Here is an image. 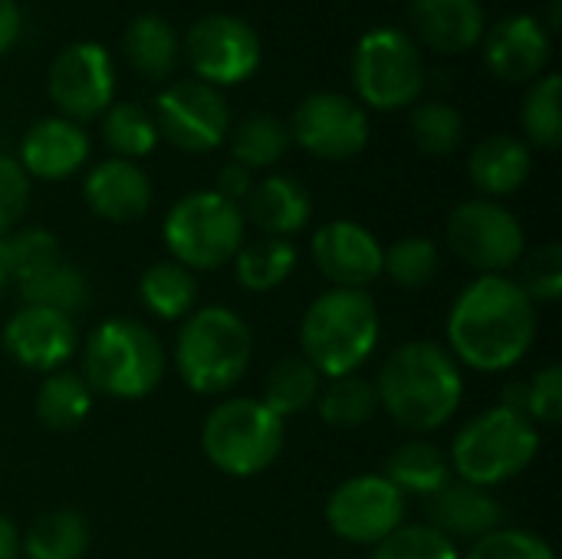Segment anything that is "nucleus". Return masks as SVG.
I'll use <instances>...</instances> for the list:
<instances>
[{"label": "nucleus", "instance_id": "7c9ffc66", "mask_svg": "<svg viewBox=\"0 0 562 559\" xmlns=\"http://www.w3.org/2000/svg\"><path fill=\"white\" fill-rule=\"evenodd\" d=\"M323 389V376L303 359V356H286L273 362L263 376L260 402L277 415V418H293L303 415L316 405Z\"/></svg>", "mask_w": 562, "mask_h": 559}, {"label": "nucleus", "instance_id": "ddd939ff", "mask_svg": "<svg viewBox=\"0 0 562 559\" xmlns=\"http://www.w3.org/2000/svg\"><path fill=\"white\" fill-rule=\"evenodd\" d=\"M155 125L178 152L207 155L231 135V105L214 86L201 79H178L158 92Z\"/></svg>", "mask_w": 562, "mask_h": 559}, {"label": "nucleus", "instance_id": "ea45409f", "mask_svg": "<svg viewBox=\"0 0 562 559\" xmlns=\"http://www.w3.org/2000/svg\"><path fill=\"white\" fill-rule=\"evenodd\" d=\"M520 290L540 306V303H557L562 297V244L547 241L537 250L520 257Z\"/></svg>", "mask_w": 562, "mask_h": 559}, {"label": "nucleus", "instance_id": "6e6552de", "mask_svg": "<svg viewBox=\"0 0 562 559\" xmlns=\"http://www.w3.org/2000/svg\"><path fill=\"white\" fill-rule=\"evenodd\" d=\"M247 221L240 204L211 191H191L178 198L161 224V241L168 260L188 267L191 273H211L237 257L244 247Z\"/></svg>", "mask_w": 562, "mask_h": 559}, {"label": "nucleus", "instance_id": "f3484780", "mask_svg": "<svg viewBox=\"0 0 562 559\" xmlns=\"http://www.w3.org/2000/svg\"><path fill=\"white\" fill-rule=\"evenodd\" d=\"M0 343L7 349V356L30 369V372H59L79 349V333L72 316L46 310V306H20L3 333Z\"/></svg>", "mask_w": 562, "mask_h": 559}, {"label": "nucleus", "instance_id": "9b49d317", "mask_svg": "<svg viewBox=\"0 0 562 559\" xmlns=\"http://www.w3.org/2000/svg\"><path fill=\"white\" fill-rule=\"evenodd\" d=\"M408 497L385 474H356L333 488L326 501L329 530L356 547H375L405 524Z\"/></svg>", "mask_w": 562, "mask_h": 559}, {"label": "nucleus", "instance_id": "6ab92c4d", "mask_svg": "<svg viewBox=\"0 0 562 559\" xmlns=\"http://www.w3.org/2000/svg\"><path fill=\"white\" fill-rule=\"evenodd\" d=\"M89 132L63 115H46L33 122L20 142V168L40 181H63L89 161Z\"/></svg>", "mask_w": 562, "mask_h": 559}, {"label": "nucleus", "instance_id": "a211bd4d", "mask_svg": "<svg viewBox=\"0 0 562 559\" xmlns=\"http://www.w3.org/2000/svg\"><path fill=\"white\" fill-rule=\"evenodd\" d=\"M82 198L95 217L109 224H135L148 214L155 201V188L138 161H125L112 155L89 168L82 181Z\"/></svg>", "mask_w": 562, "mask_h": 559}, {"label": "nucleus", "instance_id": "0eeeda50", "mask_svg": "<svg viewBox=\"0 0 562 559\" xmlns=\"http://www.w3.org/2000/svg\"><path fill=\"white\" fill-rule=\"evenodd\" d=\"M286 425L260 399L234 395L217 402L201 425L204 458L227 478H257L277 465Z\"/></svg>", "mask_w": 562, "mask_h": 559}, {"label": "nucleus", "instance_id": "b1692460", "mask_svg": "<svg viewBox=\"0 0 562 559\" xmlns=\"http://www.w3.org/2000/svg\"><path fill=\"white\" fill-rule=\"evenodd\" d=\"M530 171H533L530 145L507 132L487 135L484 142L474 145V152L468 158V175L487 201L517 194L527 185Z\"/></svg>", "mask_w": 562, "mask_h": 559}, {"label": "nucleus", "instance_id": "c9c22d12", "mask_svg": "<svg viewBox=\"0 0 562 559\" xmlns=\"http://www.w3.org/2000/svg\"><path fill=\"white\" fill-rule=\"evenodd\" d=\"M441 270V250L435 241L412 234L398 237L392 247H385L382 257V277H389L402 290H425L438 280Z\"/></svg>", "mask_w": 562, "mask_h": 559}, {"label": "nucleus", "instance_id": "1a4fd4ad", "mask_svg": "<svg viewBox=\"0 0 562 559\" xmlns=\"http://www.w3.org/2000/svg\"><path fill=\"white\" fill-rule=\"evenodd\" d=\"M352 86L356 96L379 112L418 102L425 89V59L418 43L398 26L369 30L352 53Z\"/></svg>", "mask_w": 562, "mask_h": 559}, {"label": "nucleus", "instance_id": "aec40b11", "mask_svg": "<svg viewBox=\"0 0 562 559\" xmlns=\"http://www.w3.org/2000/svg\"><path fill=\"white\" fill-rule=\"evenodd\" d=\"M487 66L504 82H530L550 63V33L533 13L504 16L484 40Z\"/></svg>", "mask_w": 562, "mask_h": 559}, {"label": "nucleus", "instance_id": "cd10ccee", "mask_svg": "<svg viewBox=\"0 0 562 559\" xmlns=\"http://www.w3.org/2000/svg\"><path fill=\"white\" fill-rule=\"evenodd\" d=\"M92 402H95V395L86 385V379L79 372L59 369V372L43 376V382L36 389L33 412L46 432L69 435L86 425V418L92 415Z\"/></svg>", "mask_w": 562, "mask_h": 559}, {"label": "nucleus", "instance_id": "20e7f679", "mask_svg": "<svg viewBox=\"0 0 562 559\" xmlns=\"http://www.w3.org/2000/svg\"><path fill=\"white\" fill-rule=\"evenodd\" d=\"M254 329L231 306H201L181 320L171 362L178 379L204 399L227 395L250 369Z\"/></svg>", "mask_w": 562, "mask_h": 559}, {"label": "nucleus", "instance_id": "e433bc0d", "mask_svg": "<svg viewBox=\"0 0 562 559\" xmlns=\"http://www.w3.org/2000/svg\"><path fill=\"white\" fill-rule=\"evenodd\" d=\"M408 135L418 145V152L445 158L461 145L464 119L448 102H422V105H415V112L408 119Z\"/></svg>", "mask_w": 562, "mask_h": 559}, {"label": "nucleus", "instance_id": "37998d69", "mask_svg": "<svg viewBox=\"0 0 562 559\" xmlns=\"http://www.w3.org/2000/svg\"><path fill=\"white\" fill-rule=\"evenodd\" d=\"M30 208V175L13 155L0 152V237H10Z\"/></svg>", "mask_w": 562, "mask_h": 559}, {"label": "nucleus", "instance_id": "72a5a7b5", "mask_svg": "<svg viewBox=\"0 0 562 559\" xmlns=\"http://www.w3.org/2000/svg\"><path fill=\"white\" fill-rule=\"evenodd\" d=\"M293 138L283 119L270 115V112H257L247 115L234 132H231V161L260 171V168H273L286 152H290Z\"/></svg>", "mask_w": 562, "mask_h": 559}, {"label": "nucleus", "instance_id": "2f4dec72", "mask_svg": "<svg viewBox=\"0 0 562 559\" xmlns=\"http://www.w3.org/2000/svg\"><path fill=\"white\" fill-rule=\"evenodd\" d=\"M296 247L293 241L283 237H260V241H244V247L237 250L234 264V277L247 293H270L277 287H283L290 280V273L296 270Z\"/></svg>", "mask_w": 562, "mask_h": 559}, {"label": "nucleus", "instance_id": "f8f14e48", "mask_svg": "<svg viewBox=\"0 0 562 559\" xmlns=\"http://www.w3.org/2000/svg\"><path fill=\"white\" fill-rule=\"evenodd\" d=\"M181 49L194 69V79L214 89L250 79L263 56L257 30L234 13L201 16L181 40Z\"/></svg>", "mask_w": 562, "mask_h": 559}, {"label": "nucleus", "instance_id": "423d86ee", "mask_svg": "<svg viewBox=\"0 0 562 559\" xmlns=\"http://www.w3.org/2000/svg\"><path fill=\"white\" fill-rule=\"evenodd\" d=\"M540 455V428L517 409L494 405L474 415L451 441V471L474 488H501L520 478Z\"/></svg>", "mask_w": 562, "mask_h": 559}, {"label": "nucleus", "instance_id": "f03ea898", "mask_svg": "<svg viewBox=\"0 0 562 559\" xmlns=\"http://www.w3.org/2000/svg\"><path fill=\"white\" fill-rule=\"evenodd\" d=\"M372 385L379 409L412 435L441 432L464 399V372L448 346L435 339L395 346Z\"/></svg>", "mask_w": 562, "mask_h": 559}, {"label": "nucleus", "instance_id": "bb28decb", "mask_svg": "<svg viewBox=\"0 0 562 559\" xmlns=\"http://www.w3.org/2000/svg\"><path fill=\"white\" fill-rule=\"evenodd\" d=\"M405 497H435L441 488H448L454 481V471H451V461L448 455L431 445V441H405L398 445L389 461H385V471H382Z\"/></svg>", "mask_w": 562, "mask_h": 559}, {"label": "nucleus", "instance_id": "4be33fe9", "mask_svg": "<svg viewBox=\"0 0 562 559\" xmlns=\"http://www.w3.org/2000/svg\"><path fill=\"white\" fill-rule=\"evenodd\" d=\"M240 211H244V221H250L263 237L290 241L310 224L313 194L293 175H267L263 181H254Z\"/></svg>", "mask_w": 562, "mask_h": 559}, {"label": "nucleus", "instance_id": "79ce46f5", "mask_svg": "<svg viewBox=\"0 0 562 559\" xmlns=\"http://www.w3.org/2000/svg\"><path fill=\"white\" fill-rule=\"evenodd\" d=\"M524 415L533 425L557 428L562 418V366L550 362L524 382Z\"/></svg>", "mask_w": 562, "mask_h": 559}, {"label": "nucleus", "instance_id": "393cba45", "mask_svg": "<svg viewBox=\"0 0 562 559\" xmlns=\"http://www.w3.org/2000/svg\"><path fill=\"white\" fill-rule=\"evenodd\" d=\"M13 283L20 290L23 306H46V310L76 316L89 303V280H86V273L72 260H66L63 254L53 257L49 264L30 270L26 277H16Z\"/></svg>", "mask_w": 562, "mask_h": 559}, {"label": "nucleus", "instance_id": "dca6fc26", "mask_svg": "<svg viewBox=\"0 0 562 559\" xmlns=\"http://www.w3.org/2000/svg\"><path fill=\"white\" fill-rule=\"evenodd\" d=\"M310 254H313L316 270L336 290H369L382 277L385 247L369 227L346 221V217L323 224L313 234Z\"/></svg>", "mask_w": 562, "mask_h": 559}, {"label": "nucleus", "instance_id": "49530a36", "mask_svg": "<svg viewBox=\"0 0 562 559\" xmlns=\"http://www.w3.org/2000/svg\"><path fill=\"white\" fill-rule=\"evenodd\" d=\"M0 559H20V530L7 514H0Z\"/></svg>", "mask_w": 562, "mask_h": 559}, {"label": "nucleus", "instance_id": "412c9836", "mask_svg": "<svg viewBox=\"0 0 562 559\" xmlns=\"http://www.w3.org/2000/svg\"><path fill=\"white\" fill-rule=\"evenodd\" d=\"M428 517L438 534L451 544L481 540L504 527V507L487 488H474L464 481H451L435 497H428Z\"/></svg>", "mask_w": 562, "mask_h": 559}, {"label": "nucleus", "instance_id": "c03bdc74", "mask_svg": "<svg viewBox=\"0 0 562 559\" xmlns=\"http://www.w3.org/2000/svg\"><path fill=\"white\" fill-rule=\"evenodd\" d=\"M250 188H254V171L244 168V165H237V161H227V165L217 171V178H214V191H217L221 198L234 201V204H240V201L250 194Z\"/></svg>", "mask_w": 562, "mask_h": 559}, {"label": "nucleus", "instance_id": "f704fd0d", "mask_svg": "<svg viewBox=\"0 0 562 559\" xmlns=\"http://www.w3.org/2000/svg\"><path fill=\"white\" fill-rule=\"evenodd\" d=\"M102 138L115 152V158L138 161L151 155L161 142L155 115L138 102H112L102 115Z\"/></svg>", "mask_w": 562, "mask_h": 559}, {"label": "nucleus", "instance_id": "c85d7f7f", "mask_svg": "<svg viewBox=\"0 0 562 559\" xmlns=\"http://www.w3.org/2000/svg\"><path fill=\"white\" fill-rule=\"evenodd\" d=\"M198 297H201L198 273H191L188 267H181L175 260H155L138 277L142 306L165 323H178V320L191 316L198 306Z\"/></svg>", "mask_w": 562, "mask_h": 559}, {"label": "nucleus", "instance_id": "a878e982", "mask_svg": "<svg viewBox=\"0 0 562 559\" xmlns=\"http://www.w3.org/2000/svg\"><path fill=\"white\" fill-rule=\"evenodd\" d=\"M122 56L125 63L145 79H168L181 56V40L175 26L158 13L135 16L122 33Z\"/></svg>", "mask_w": 562, "mask_h": 559}, {"label": "nucleus", "instance_id": "7ed1b4c3", "mask_svg": "<svg viewBox=\"0 0 562 559\" xmlns=\"http://www.w3.org/2000/svg\"><path fill=\"white\" fill-rule=\"evenodd\" d=\"M382 320L369 290L319 293L300 320V356L326 379L356 376L379 349Z\"/></svg>", "mask_w": 562, "mask_h": 559}, {"label": "nucleus", "instance_id": "c756f323", "mask_svg": "<svg viewBox=\"0 0 562 559\" xmlns=\"http://www.w3.org/2000/svg\"><path fill=\"white\" fill-rule=\"evenodd\" d=\"M89 544V521L79 511L59 507L30 524V530L20 537V554L26 559H82Z\"/></svg>", "mask_w": 562, "mask_h": 559}, {"label": "nucleus", "instance_id": "5701e85b", "mask_svg": "<svg viewBox=\"0 0 562 559\" xmlns=\"http://www.w3.org/2000/svg\"><path fill=\"white\" fill-rule=\"evenodd\" d=\"M412 30L438 53H468L484 40L487 13L481 0H412Z\"/></svg>", "mask_w": 562, "mask_h": 559}, {"label": "nucleus", "instance_id": "a18cd8bd", "mask_svg": "<svg viewBox=\"0 0 562 559\" xmlns=\"http://www.w3.org/2000/svg\"><path fill=\"white\" fill-rule=\"evenodd\" d=\"M20 26H23V13L16 0H0V56L20 40Z\"/></svg>", "mask_w": 562, "mask_h": 559}, {"label": "nucleus", "instance_id": "39448f33", "mask_svg": "<svg viewBox=\"0 0 562 559\" xmlns=\"http://www.w3.org/2000/svg\"><path fill=\"white\" fill-rule=\"evenodd\" d=\"M168 372L161 339L132 316H112L89 329L82 343V379L92 395L138 402L148 399Z\"/></svg>", "mask_w": 562, "mask_h": 559}, {"label": "nucleus", "instance_id": "4c0bfd02", "mask_svg": "<svg viewBox=\"0 0 562 559\" xmlns=\"http://www.w3.org/2000/svg\"><path fill=\"white\" fill-rule=\"evenodd\" d=\"M562 79L557 72L540 76L524 99V132L540 148H560L562 112H560Z\"/></svg>", "mask_w": 562, "mask_h": 559}, {"label": "nucleus", "instance_id": "2eb2a0df", "mask_svg": "<svg viewBox=\"0 0 562 559\" xmlns=\"http://www.w3.org/2000/svg\"><path fill=\"white\" fill-rule=\"evenodd\" d=\"M290 138L323 161L356 158L369 145V115L362 102L342 92L306 96L290 119Z\"/></svg>", "mask_w": 562, "mask_h": 559}, {"label": "nucleus", "instance_id": "58836bf2", "mask_svg": "<svg viewBox=\"0 0 562 559\" xmlns=\"http://www.w3.org/2000/svg\"><path fill=\"white\" fill-rule=\"evenodd\" d=\"M369 559H461L458 544L431 524H402L392 537L372 547Z\"/></svg>", "mask_w": 562, "mask_h": 559}, {"label": "nucleus", "instance_id": "9d476101", "mask_svg": "<svg viewBox=\"0 0 562 559\" xmlns=\"http://www.w3.org/2000/svg\"><path fill=\"white\" fill-rule=\"evenodd\" d=\"M448 247L477 277L510 273L527 254V234L504 204L474 198L461 201L448 217Z\"/></svg>", "mask_w": 562, "mask_h": 559}, {"label": "nucleus", "instance_id": "a19ab883", "mask_svg": "<svg viewBox=\"0 0 562 559\" xmlns=\"http://www.w3.org/2000/svg\"><path fill=\"white\" fill-rule=\"evenodd\" d=\"M461 559H557L553 547L520 527H501L471 544L468 557Z\"/></svg>", "mask_w": 562, "mask_h": 559}, {"label": "nucleus", "instance_id": "de8ad7c7", "mask_svg": "<svg viewBox=\"0 0 562 559\" xmlns=\"http://www.w3.org/2000/svg\"><path fill=\"white\" fill-rule=\"evenodd\" d=\"M13 283V264H10V247L7 237H0V293Z\"/></svg>", "mask_w": 562, "mask_h": 559}, {"label": "nucleus", "instance_id": "473e14b6", "mask_svg": "<svg viewBox=\"0 0 562 559\" xmlns=\"http://www.w3.org/2000/svg\"><path fill=\"white\" fill-rule=\"evenodd\" d=\"M316 415L323 418V425L336 428V432H356L366 428L375 415H379V399H375V385L362 376H339V379H326L316 399Z\"/></svg>", "mask_w": 562, "mask_h": 559}, {"label": "nucleus", "instance_id": "f257e3e1", "mask_svg": "<svg viewBox=\"0 0 562 559\" xmlns=\"http://www.w3.org/2000/svg\"><path fill=\"white\" fill-rule=\"evenodd\" d=\"M445 333L461 369L510 372L537 339V303L510 273L477 277L451 303Z\"/></svg>", "mask_w": 562, "mask_h": 559}, {"label": "nucleus", "instance_id": "4468645a", "mask_svg": "<svg viewBox=\"0 0 562 559\" xmlns=\"http://www.w3.org/2000/svg\"><path fill=\"white\" fill-rule=\"evenodd\" d=\"M46 89L63 119L82 125L105 115L115 99V66L109 49L92 40L69 43L53 56Z\"/></svg>", "mask_w": 562, "mask_h": 559}]
</instances>
